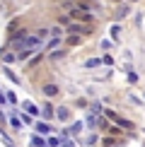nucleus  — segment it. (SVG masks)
<instances>
[{
	"instance_id": "10",
	"label": "nucleus",
	"mask_w": 145,
	"mask_h": 147,
	"mask_svg": "<svg viewBox=\"0 0 145 147\" xmlns=\"http://www.w3.org/2000/svg\"><path fill=\"white\" fill-rule=\"evenodd\" d=\"M36 130L39 133H48V125L46 123H36Z\"/></svg>"
},
{
	"instance_id": "5",
	"label": "nucleus",
	"mask_w": 145,
	"mask_h": 147,
	"mask_svg": "<svg viewBox=\"0 0 145 147\" xmlns=\"http://www.w3.org/2000/svg\"><path fill=\"white\" fill-rule=\"evenodd\" d=\"M56 116H58L60 121H65V118H68V109H65V106H60L58 111H56Z\"/></svg>"
},
{
	"instance_id": "2",
	"label": "nucleus",
	"mask_w": 145,
	"mask_h": 147,
	"mask_svg": "<svg viewBox=\"0 0 145 147\" xmlns=\"http://www.w3.org/2000/svg\"><path fill=\"white\" fill-rule=\"evenodd\" d=\"M60 44H63V39H60V36H56V39H51V41H48V44H46V51H56V48L60 46Z\"/></svg>"
},
{
	"instance_id": "9",
	"label": "nucleus",
	"mask_w": 145,
	"mask_h": 147,
	"mask_svg": "<svg viewBox=\"0 0 145 147\" xmlns=\"http://www.w3.org/2000/svg\"><path fill=\"white\" fill-rule=\"evenodd\" d=\"M3 60L5 63H15V56H12V53H3Z\"/></svg>"
},
{
	"instance_id": "12",
	"label": "nucleus",
	"mask_w": 145,
	"mask_h": 147,
	"mask_svg": "<svg viewBox=\"0 0 145 147\" xmlns=\"http://www.w3.org/2000/svg\"><path fill=\"white\" fill-rule=\"evenodd\" d=\"M44 113H46V116H51V113H53V109H51V104H46V106H44Z\"/></svg>"
},
{
	"instance_id": "1",
	"label": "nucleus",
	"mask_w": 145,
	"mask_h": 147,
	"mask_svg": "<svg viewBox=\"0 0 145 147\" xmlns=\"http://www.w3.org/2000/svg\"><path fill=\"white\" fill-rule=\"evenodd\" d=\"M104 113H106V116H109V118H111V121H114V123H116V125H121V128H126V130H131V128H133V123H131V121L121 118V116H116L114 111H104Z\"/></svg>"
},
{
	"instance_id": "7",
	"label": "nucleus",
	"mask_w": 145,
	"mask_h": 147,
	"mask_svg": "<svg viewBox=\"0 0 145 147\" xmlns=\"http://www.w3.org/2000/svg\"><path fill=\"white\" fill-rule=\"evenodd\" d=\"M99 63H102L99 58H89V60H87V63H85V65H87V68H97V65H99Z\"/></svg>"
},
{
	"instance_id": "4",
	"label": "nucleus",
	"mask_w": 145,
	"mask_h": 147,
	"mask_svg": "<svg viewBox=\"0 0 145 147\" xmlns=\"http://www.w3.org/2000/svg\"><path fill=\"white\" fill-rule=\"evenodd\" d=\"M32 145H34V147H44V145H46V140H44V138H39V135H34V138H32Z\"/></svg>"
},
{
	"instance_id": "14",
	"label": "nucleus",
	"mask_w": 145,
	"mask_h": 147,
	"mask_svg": "<svg viewBox=\"0 0 145 147\" xmlns=\"http://www.w3.org/2000/svg\"><path fill=\"white\" fill-rule=\"evenodd\" d=\"M133 3H136V0H133Z\"/></svg>"
},
{
	"instance_id": "3",
	"label": "nucleus",
	"mask_w": 145,
	"mask_h": 147,
	"mask_svg": "<svg viewBox=\"0 0 145 147\" xmlns=\"http://www.w3.org/2000/svg\"><path fill=\"white\" fill-rule=\"evenodd\" d=\"M44 94L46 96H56L58 94V84H44Z\"/></svg>"
},
{
	"instance_id": "6",
	"label": "nucleus",
	"mask_w": 145,
	"mask_h": 147,
	"mask_svg": "<svg viewBox=\"0 0 145 147\" xmlns=\"http://www.w3.org/2000/svg\"><path fill=\"white\" fill-rule=\"evenodd\" d=\"M68 44H70V46H77V44H80V36H77V34L68 36Z\"/></svg>"
},
{
	"instance_id": "8",
	"label": "nucleus",
	"mask_w": 145,
	"mask_h": 147,
	"mask_svg": "<svg viewBox=\"0 0 145 147\" xmlns=\"http://www.w3.org/2000/svg\"><path fill=\"white\" fill-rule=\"evenodd\" d=\"M48 145H51V147H58V145H63V140H60V138H48Z\"/></svg>"
},
{
	"instance_id": "13",
	"label": "nucleus",
	"mask_w": 145,
	"mask_h": 147,
	"mask_svg": "<svg viewBox=\"0 0 145 147\" xmlns=\"http://www.w3.org/2000/svg\"><path fill=\"white\" fill-rule=\"evenodd\" d=\"M3 99H5V96H3V94H0V104H3Z\"/></svg>"
},
{
	"instance_id": "11",
	"label": "nucleus",
	"mask_w": 145,
	"mask_h": 147,
	"mask_svg": "<svg viewBox=\"0 0 145 147\" xmlns=\"http://www.w3.org/2000/svg\"><path fill=\"white\" fill-rule=\"evenodd\" d=\"M51 58H53V60H58V58H63V51H53V53H51Z\"/></svg>"
}]
</instances>
